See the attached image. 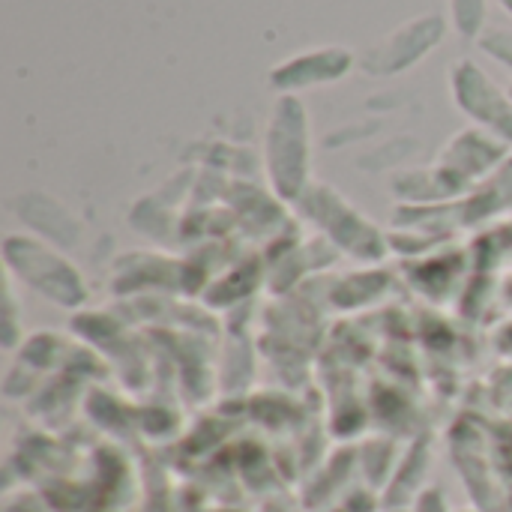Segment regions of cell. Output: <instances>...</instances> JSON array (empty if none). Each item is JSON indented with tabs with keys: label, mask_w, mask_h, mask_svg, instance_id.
<instances>
[{
	"label": "cell",
	"mask_w": 512,
	"mask_h": 512,
	"mask_svg": "<svg viewBox=\"0 0 512 512\" xmlns=\"http://www.w3.org/2000/svg\"><path fill=\"white\" fill-rule=\"evenodd\" d=\"M264 168L270 177V189L282 201L297 204L312 186L309 183V168H312L309 117H306L303 102L291 93L279 96L273 108L267 141H264Z\"/></svg>",
	"instance_id": "cell-1"
},
{
	"label": "cell",
	"mask_w": 512,
	"mask_h": 512,
	"mask_svg": "<svg viewBox=\"0 0 512 512\" xmlns=\"http://www.w3.org/2000/svg\"><path fill=\"white\" fill-rule=\"evenodd\" d=\"M3 255L9 273H15L54 306L75 309L87 300V285L81 273L57 249H51V243L39 237H9Z\"/></svg>",
	"instance_id": "cell-2"
},
{
	"label": "cell",
	"mask_w": 512,
	"mask_h": 512,
	"mask_svg": "<svg viewBox=\"0 0 512 512\" xmlns=\"http://www.w3.org/2000/svg\"><path fill=\"white\" fill-rule=\"evenodd\" d=\"M300 207H306L309 219L348 255L363 258V261H375L384 255V234L363 219V213H357L342 195H336L327 186H309L306 195L297 201Z\"/></svg>",
	"instance_id": "cell-3"
},
{
	"label": "cell",
	"mask_w": 512,
	"mask_h": 512,
	"mask_svg": "<svg viewBox=\"0 0 512 512\" xmlns=\"http://www.w3.org/2000/svg\"><path fill=\"white\" fill-rule=\"evenodd\" d=\"M453 99L477 126L512 144V96H507L477 63L462 60L453 66Z\"/></svg>",
	"instance_id": "cell-4"
},
{
	"label": "cell",
	"mask_w": 512,
	"mask_h": 512,
	"mask_svg": "<svg viewBox=\"0 0 512 512\" xmlns=\"http://www.w3.org/2000/svg\"><path fill=\"white\" fill-rule=\"evenodd\" d=\"M444 39V18L441 15H426L417 18L405 27H399L387 42L372 48L363 60V66L375 75H393L402 72L405 66H414L429 48H435Z\"/></svg>",
	"instance_id": "cell-5"
},
{
	"label": "cell",
	"mask_w": 512,
	"mask_h": 512,
	"mask_svg": "<svg viewBox=\"0 0 512 512\" xmlns=\"http://www.w3.org/2000/svg\"><path fill=\"white\" fill-rule=\"evenodd\" d=\"M351 66H354V54L348 48H333V45L315 48V51H306L279 63L270 72V84L282 93H294L303 87L339 81L351 72Z\"/></svg>",
	"instance_id": "cell-6"
},
{
	"label": "cell",
	"mask_w": 512,
	"mask_h": 512,
	"mask_svg": "<svg viewBox=\"0 0 512 512\" xmlns=\"http://www.w3.org/2000/svg\"><path fill=\"white\" fill-rule=\"evenodd\" d=\"M453 6V21H456V30L462 36H477L480 27H483V15H486V0H450Z\"/></svg>",
	"instance_id": "cell-7"
},
{
	"label": "cell",
	"mask_w": 512,
	"mask_h": 512,
	"mask_svg": "<svg viewBox=\"0 0 512 512\" xmlns=\"http://www.w3.org/2000/svg\"><path fill=\"white\" fill-rule=\"evenodd\" d=\"M483 48L498 57L501 63L512 66V33H501V30H492L489 36H483Z\"/></svg>",
	"instance_id": "cell-8"
},
{
	"label": "cell",
	"mask_w": 512,
	"mask_h": 512,
	"mask_svg": "<svg viewBox=\"0 0 512 512\" xmlns=\"http://www.w3.org/2000/svg\"><path fill=\"white\" fill-rule=\"evenodd\" d=\"M501 3L507 6V12H510V15H512V0H501Z\"/></svg>",
	"instance_id": "cell-9"
},
{
	"label": "cell",
	"mask_w": 512,
	"mask_h": 512,
	"mask_svg": "<svg viewBox=\"0 0 512 512\" xmlns=\"http://www.w3.org/2000/svg\"><path fill=\"white\" fill-rule=\"evenodd\" d=\"M510 96H512V90H510Z\"/></svg>",
	"instance_id": "cell-10"
}]
</instances>
